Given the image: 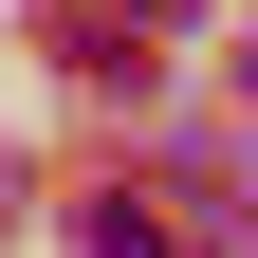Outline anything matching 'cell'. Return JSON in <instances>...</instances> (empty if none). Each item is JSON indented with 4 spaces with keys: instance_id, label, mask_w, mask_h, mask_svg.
I'll return each instance as SVG.
<instances>
[{
    "instance_id": "1",
    "label": "cell",
    "mask_w": 258,
    "mask_h": 258,
    "mask_svg": "<svg viewBox=\"0 0 258 258\" xmlns=\"http://www.w3.org/2000/svg\"><path fill=\"white\" fill-rule=\"evenodd\" d=\"M240 74H258V55H240Z\"/></svg>"
}]
</instances>
